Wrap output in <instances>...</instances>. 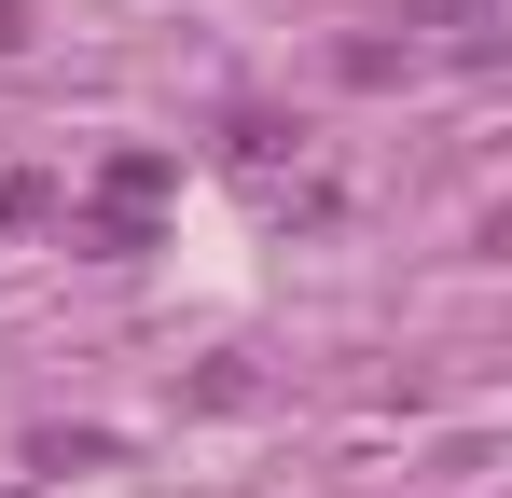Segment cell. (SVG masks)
Returning a JSON list of instances; mask_svg holds the SVG:
<instances>
[{
  "label": "cell",
  "instance_id": "1",
  "mask_svg": "<svg viewBox=\"0 0 512 498\" xmlns=\"http://www.w3.org/2000/svg\"><path fill=\"white\" fill-rule=\"evenodd\" d=\"M167 180H180L167 153H111V166H97V208H153V194H167Z\"/></svg>",
  "mask_w": 512,
  "mask_h": 498
},
{
  "label": "cell",
  "instance_id": "2",
  "mask_svg": "<svg viewBox=\"0 0 512 498\" xmlns=\"http://www.w3.org/2000/svg\"><path fill=\"white\" fill-rule=\"evenodd\" d=\"M97 457H111V429H42L28 443V471H97Z\"/></svg>",
  "mask_w": 512,
  "mask_h": 498
},
{
  "label": "cell",
  "instance_id": "3",
  "mask_svg": "<svg viewBox=\"0 0 512 498\" xmlns=\"http://www.w3.org/2000/svg\"><path fill=\"white\" fill-rule=\"evenodd\" d=\"M42 208H56V180H28V166H0V236H28Z\"/></svg>",
  "mask_w": 512,
  "mask_h": 498
},
{
  "label": "cell",
  "instance_id": "4",
  "mask_svg": "<svg viewBox=\"0 0 512 498\" xmlns=\"http://www.w3.org/2000/svg\"><path fill=\"white\" fill-rule=\"evenodd\" d=\"M14 42H28V14H14V0H0V56H14Z\"/></svg>",
  "mask_w": 512,
  "mask_h": 498
},
{
  "label": "cell",
  "instance_id": "5",
  "mask_svg": "<svg viewBox=\"0 0 512 498\" xmlns=\"http://www.w3.org/2000/svg\"><path fill=\"white\" fill-rule=\"evenodd\" d=\"M416 14H499V0H416Z\"/></svg>",
  "mask_w": 512,
  "mask_h": 498
}]
</instances>
